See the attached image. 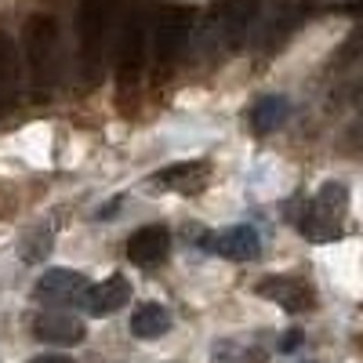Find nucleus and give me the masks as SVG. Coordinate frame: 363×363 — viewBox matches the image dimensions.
I'll list each match as a JSON object with an SVG mask.
<instances>
[{
    "instance_id": "f257e3e1",
    "label": "nucleus",
    "mask_w": 363,
    "mask_h": 363,
    "mask_svg": "<svg viewBox=\"0 0 363 363\" xmlns=\"http://www.w3.org/2000/svg\"><path fill=\"white\" fill-rule=\"evenodd\" d=\"M22 55L29 69L33 102H51L62 80V51H58V22L51 15H33L22 29Z\"/></svg>"
},
{
    "instance_id": "f03ea898",
    "label": "nucleus",
    "mask_w": 363,
    "mask_h": 363,
    "mask_svg": "<svg viewBox=\"0 0 363 363\" xmlns=\"http://www.w3.org/2000/svg\"><path fill=\"white\" fill-rule=\"evenodd\" d=\"M116 8L120 0H80L77 11V69L80 80L91 87L99 84L106 55L113 44V26H116Z\"/></svg>"
},
{
    "instance_id": "7ed1b4c3",
    "label": "nucleus",
    "mask_w": 363,
    "mask_h": 363,
    "mask_svg": "<svg viewBox=\"0 0 363 363\" xmlns=\"http://www.w3.org/2000/svg\"><path fill=\"white\" fill-rule=\"evenodd\" d=\"M345 218H349V189L342 182H327L309 200L306 215L298 218V233L313 240V244H330V240L342 236Z\"/></svg>"
},
{
    "instance_id": "20e7f679",
    "label": "nucleus",
    "mask_w": 363,
    "mask_h": 363,
    "mask_svg": "<svg viewBox=\"0 0 363 363\" xmlns=\"http://www.w3.org/2000/svg\"><path fill=\"white\" fill-rule=\"evenodd\" d=\"M189 8L182 4H164L157 11V22H153V62H157V73H171L174 62L186 51V40H189Z\"/></svg>"
},
{
    "instance_id": "39448f33",
    "label": "nucleus",
    "mask_w": 363,
    "mask_h": 363,
    "mask_svg": "<svg viewBox=\"0 0 363 363\" xmlns=\"http://www.w3.org/2000/svg\"><path fill=\"white\" fill-rule=\"evenodd\" d=\"M142 69H145V15L131 11L124 18L120 37H116V87H120V99L138 87Z\"/></svg>"
},
{
    "instance_id": "423d86ee",
    "label": "nucleus",
    "mask_w": 363,
    "mask_h": 363,
    "mask_svg": "<svg viewBox=\"0 0 363 363\" xmlns=\"http://www.w3.org/2000/svg\"><path fill=\"white\" fill-rule=\"evenodd\" d=\"M22 99V69H18V48L11 33L0 26V116H11Z\"/></svg>"
},
{
    "instance_id": "0eeeda50",
    "label": "nucleus",
    "mask_w": 363,
    "mask_h": 363,
    "mask_svg": "<svg viewBox=\"0 0 363 363\" xmlns=\"http://www.w3.org/2000/svg\"><path fill=\"white\" fill-rule=\"evenodd\" d=\"M84 291H87V277H80L73 269H48L33 287V298L51 301V306H69V301L84 298Z\"/></svg>"
},
{
    "instance_id": "6e6552de",
    "label": "nucleus",
    "mask_w": 363,
    "mask_h": 363,
    "mask_svg": "<svg viewBox=\"0 0 363 363\" xmlns=\"http://www.w3.org/2000/svg\"><path fill=\"white\" fill-rule=\"evenodd\" d=\"M255 15H258V0H225L222 11L215 15L211 37H218L222 44H240L247 37Z\"/></svg>"
},
{
    "instance_id": "1a4fd4ad",
    "label": "nucleus",
    "mask_w": 363,
    "mask_h": 363,
    "mask_svg": "<svg viewBox=\"0 0 363 363\" xmlns=\"http://www.w3.org/2000/svg\"><path fill=\"white\" fill-rule=\"evenodd\" d=\"M128 301H131V280L120 277V272H113L109 280L91 284L84 291V306H87L91 316H113V313L124 309Z\"/></svg>"
},
{
    "instance_id": "9d476101",
    "label": "nucleus",
    "mask_w": 363,
    "mask_h": 363,
    "mask_svg": "<svg viewBox=\"0 0 363 363\" xmlns=\"http://www.w3.org/2000/svg\"><path fill=\"white\" fill-rule=\"evenodd\" d=\"M167 251H171V233H167V225H142V229H135L131 240H128V258H131L135 265H142V269L160 265V262L167 258Z\"/></svg>"
},
{
    "instance_id": "9b49d317",
    "label": "nucleus",
    "mask_w": 363,
    "mask_h": 363,
    "mask_svg": "<svg viewBox=\"0 0 363 363\" xmlns=\"http://www.w3.org/2000/svg\"><path fill=\"white\" fill-rule=\"evenodd\" d=\"M203 244L215 255L229 258V262H251V258L262 255V236H258L255 225H233L215 240H203Z\"/></svg>"
},
{
    "instance_id": "f8f14e48",
    "label": "nucleus",
    "mask_w": 363,
    "mask_h": 363,
    "mask_svg": "<svg viewBox=\"0 0 363 363\" xmlns=\"http://www.w3.org/2000/svg\"><path fill=\"white\" fill-rule=\"evenodd\" d=\"M258 294L277 301V306H284L287 313H301L313 306V291L306 280H294V277H269L258 284Z\"/></svg>"
},
{
    "instance_id": "ddd939ff",
    "label": "nucleus",
    "mask_w": 363,
    "mask_h": 363,
    "mask_svg": "<svg viewBox=\"0 0 363 363\" xmlns=\"http://www.w3.org/2000/svg\"><path fill=\"white\" fill-rule=\"evenodd\" d=\"M33 335L48 345H80L87 327L69 313H40L37 323H33Z\"/></svg>"
},
{
    "instance_id": "4468645a",
    "label": "nucleus",
    "mask_w": 363,
    "mask_h": 363,
    "mask_svg": "<svg viewBox=\"0 0 363 363\" xmlns=\"http://www.w3.org/2000/svg\"><path fill=\"white\" fill-rule=\"evenodd\" d=\"M171 330V313L160 306V301H145L131 313V335L135 338H160Z\"/></svg>"
},
{
    "instance_id": "2eb2a0df",
    "label": "nucleus",
    "mask_w": 363,
    "mask_h": 363,
    "mask_svg": "<svg viewBox=\"0 0 363 363\" xmlns=\"http://www.w3.org/2000/svg\"><path fill=\"white\" fill-rule=\"evenodd\" d=\"M287 113H291V102L284 99V95H265V99H258L255 106H251V128H255V135H272L284 120H287Z\"/></svg>"
},
{
    "instance_id": "dca6fc26",
    "label": "nucleus",
    "mask_w": 363,
    "mask_h": 363,
    "mask_svg": "<svg viewBox=\"0 0 363 363\" xmlns=\"http://www.w3.org/2000/svg\"><path fill=\"white\" fill-rule=\"evenodd\" d=\"M29 363H73L69 356H37V359H29Z\"/></svg>"
},
{
    "instance_id": "f3484780",
    "label": "nucleus",
    "mask_w": 363,
    "mask_h": 363,
    "mask_svg": "<svg viewBox=\"0 0 363 363\" xmlns=\"http://www.w3.org/2000/svg\"><path fill=\"white\" fill-rule=\"evenodd\" d=\"M294 345H298V335H287V338H284V349H287V352H291V349H294Z\"/></svg>"
}]
</instances>
